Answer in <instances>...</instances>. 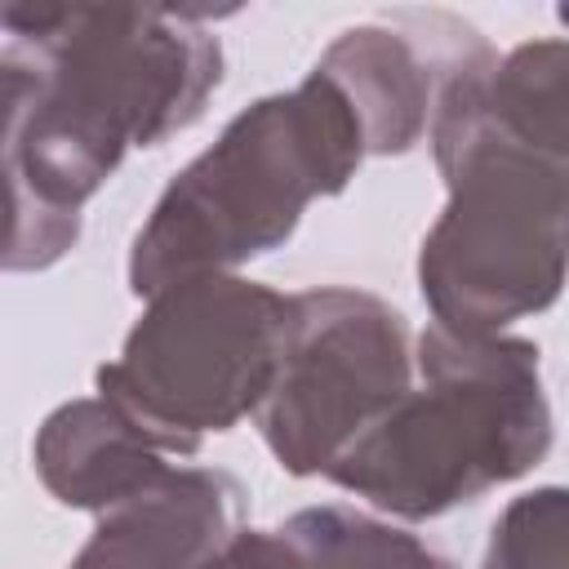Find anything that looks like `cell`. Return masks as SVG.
<instances>
[{
    "instance_id": "1",
    "label": "cell",
    "mask_w": 569,
    "mask_h": 569,
    "mask_svg": "<svg viewBox=\"0 0 569 569\" xmlns=\"http://www.w3.org/2000/svg\"><path fill=\"white\" fill-rule=\"evenodd\" d=\"M9 271H44L80 240L84 200L133 147L200 120L222 80L213 31L173 9L4 4Z\"/></svg>"
},
{
    "instance_id": "2",
    "label": "cell",
    "mask_w": 569,
    "mask_h": 569,
    "mask_svg": "<svg viewBox=\"0 0 569 569\" xmlns=\"http://www.w3.org/2000/svg\"><path fill=\"white\" fill-rule=\"evenodd\" d=\"M493 58L476 31L453 58L427 129L449 200L422 236L418 289L431 320L458 333H507L547 311L569 276V173L485 120L480 80Z\"/></svg>"
},
{
    "instance_id": "3",
    "label": "cell",
    "mask_w": 569,
    "mask_h": 569,
    "mask_svg": "<svg viewBox=\"0 0 569 569\" xmlns=\"http://www.w3.org/2000/svg\"><path fill=\"white\" fill-rule=\"evenodd\" d=\"M365 133L342 89L316 67L284 93L249 102L151 204L129 249V289L240 271L280 249L311 200L347 191Z\"/></svg>"
},
{
    "instance_id": "4",
    "label": "cell",
    "mask_w": 569,
    "mask_h": 569,
    "mask_svg": "<svg viewBox=\"0 0 569 569\" xmlns=\"http://www.w3.org/2000/svg\"><path fill=\"white\" fill-rule=\"evenodd\" d=\"M551 449L538 347L516 333L427 325L413 387L325 471L396 520H436L529 476Z\"/></svg>"
},
{
    "instance_id": "5",
    "label": "cell",
    "mask_w": 569,
    "mask_h": 569,
    "mask_svg": "<svg viewBox=\"0 0 569 569\" xmlns=\"http://www.w3.org/2000/svg\"><path fill=\"white\" fill-rule=\"evenodd\" d=\"M293 320V293L236 271L178 280L147 298L98 396L111 400L156 449L191 458L204 436L258 413Z\"/></svg>"
},
{
    "instance_id": "6",
    "label": "cell",
    "mask_w": 569,
    "mask_h": 569,
    "mask_svg": "<svg viewBox=\"0 0 569 569\" xmlns=\"http://www.w3.org/2000/svg\"><path fill=\"white\" fill-rule=\"evenodd\" d=\"M413 387L405 316L351 284L293 293V320L258 431L289 476H325Z\"/></svg>"
},
{
    "instance_id": "7",
    "label": "cell",
    "mask_w": 569,
    "mask_h": 569,
    "mask_svg": "<svg viewBox=\"0 0 569 569\" xmlns=\"http://www.w3.org/2000/svg\"><path fill=\"white\" fill-rule=\"evenodd\" d=\"M476 36L462 18L422 13L405 22H365L342 31L316 62L351 102L369 156H405L431 129L440 84Z\"/></svg>"
},
{
    "instance_id": "8",
    "label": "cell",
    "mask_w": 569,
    "mask_h": 569,
    "mask_svg": "<svg viewBox=\"0 0 569 569\" xmlns=\"http://www.w3.org/2000/svg\"><path fill=\"white\" fill-rule=\"evenodd\" d=\"M244 529V489L218 467L173 462L156 485L98 516L67 569H209Z\"/></svg>"
},
{
    "instance_id": "9",
    "label": "cell",
    "mask_w": 569,
    "mask_h": 569,
    "mask_svg": "<svg viewBox=\"0 0 569 569\" xmlns=\"http://www.w3.org/2000/svg\"><path fill=\"white\" fill-rule=\"evenodd\" d=\"M40 485L76 511H111L116 502L156 485L173 462L156 449L111 400L80 396L58 405L31 445Z\"/></svg>"
},
{
    "instance_id": "10",
    "label": "cell",
    "mask_w": 569,
    "mask_h": 569,
    "mask_svg": "<svg viewBox=\"0 0 569 569\" xmlns=\"http://www.w3.org/2000/svg\"><path fill=\"white\" fill-rule=\"evenodd\" d=\"M485 120L569 173V40H529L498 53L480 80Z\"/></svg>"
},
{
    "instance_id": "11",
    "label": "cell",
    "mask_w": 569,
    "mask_h": 569,
    "mask_svg": "<svg viewBox=\"0 0 569 569\" xmlns=\"http://www.w3.org/2000/svg\"><path fill=\"white\" fill-rule=\"evenodd\" d=\"M280 533L298 551L302 569H458L418 533L342 502L302 507L280 525Z\"/></svg>"
},
{
    "instance_id": "12",
    "label": "cell",
    "mask_w": 569,
    "mask_h": 569,
    "mask_svg": "<svg viewBox=\"0 0 569 569\" xmlns=\"http://www.w3.org/2000/svg\"><path fill=\"white\" fill-rule=\"evenodd\" d=\"M480 569H569V485H542L502 507Z\"/></svg>"
},
{
    "instance_id": "13",
    "label": "cell",
    "mask_w": 569,
    "mask_h": 569,
    "mask_svg": "<svg viewBox=\"0 0 569 569\" xmlns=\"http://www.w3.org/2000/svg\"><path fill=\"white\" fill-rule=\"evenodd\" d=\"M209 569H302L298 551L289 547V538L280 529H240Z\"/></svg>"
},
{
    "instance_id": "14",
    "label": "cell",
    "mask_w": 569,
    "mask_h": 569,
    "mask_svg": "<svg viewBox=\"0 0 569 569\" xmlns=\"http://www.w3.org/2000/svg\"><path fill=\"white\" fill-rule=\"evenodd\" d=\"M556 18H560V22L569 27V4H565V9H556Z\"/></svg>"
}]
</instances>
